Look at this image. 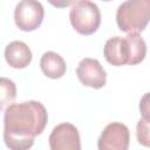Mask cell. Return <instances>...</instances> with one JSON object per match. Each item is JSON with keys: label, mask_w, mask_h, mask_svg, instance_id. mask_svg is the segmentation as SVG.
<instances>
[{"label": "cell", "mask_w": 150, "mask_h": 150, "mask_svg": "<svg viewBox=\"0 0 150 150\" xmlns=\"http://www.w3.org/2000/svg\"><path fill=\"white\" fill-rule=\"evenodd\" d=\"M103 54L105 60L112 66L120 67V66L129 64L131 52L127 36L125 38L114 36L107 40L104 45Z\"/></svg>", "instance_id": "8"}, {"label": "cell", "mask_w": 150, "mask_h": 150, "mask_svg": "<svg viewBox=\"0 0 150 150\" xmlns=\"http://www.w3.org/2000/svg\"><path fill=\"white\" fill-rule=\"evenodd\" d=\"M129 142L130 134L128 127L120 122H112L103 129L97 141V148L100 150H127Z\"/></svg>", "instance_id": "5"}, {"label": "cell", "mask_w": 150, "mask_h": 150, "mask_svg": "<svg viewBox=\"0 0 150 150\" xmlns=\"http://www.w3.org/2000/svg\"><path fill=\"white\" fill-rule=\"evenodd\" d=\"M0 88H1V105L5 107L6 104H9L16 96V88L12 80H8L6 77L0 79Z\"/></svg>", "instance_id": "12"}, {"label": "cell", "mask_w": 150, "mask_h": 150, "mask_svg": "<svg viewBox=\"0 0 150 150\" xmlns=\"http://www.w3.org/2000/svg\"><path fill=\"white\" fill-rule=\"evenodd\" d=\"M148 148H150V138H149V143H148Z\"/></svg>", "instance_id": "15"}, {"label": "cell", "mask_w": 150, "mask_h": 150, "mask_svg": "<svg viewBox=\"0 0 150 150\" xmlns=\"http://www.w3.org/2000/svg\"><path fill=\"white\" fill-rule=\"evenodd\" d=\"M127 39L129 41L130 52H131L129 64L134 66V64L141 63L144 60L145 55H146V43H145V41L139 36L138 33H128Z\"/></svg>", "instance_id": "11"}, {"label": "cell", "mask_w": 150, "mask_h": 150, "mask_svg": "<svg viewBox=\"0 0 150 150\" xmlns=\"http://www.w3.org/2000/svg\"><path fill=\"white\" fill-rule=\"evenodd\" d=\"M116 22L124 33H141L150 22V0H127L116 12Z\"/></svg>", "instance_id": "2"}, {"label": "cell", "mask_w": 150, "mask_h": 150, "mask_svg": "<svg viewBox=\"0 0 150 150\" xmlns=\"http://www.w3.org/2000/svg\"><path fill=\"white\" fill-rule=\"evenodd\" d=\"M49 148L52 150H80L81 141L77 128L71 123L56 125L49 135Z\"/></svg>", "instance_id": "6"}, {"label": "cell", "mask_w": 150, "mask_h": 150, "mask_svg": "<svg viewBox=\"0 0 150 150\" xmlns=\"http://www.w3.org/2000/svg\"><path fill=\"white\" fill-rule=\"evenodd\" d=\"M139 112L143 120L150 122V93H146L142 96L139 101Z\"/></svg>", "instance_id": "13"}, {"label": "cell", "mask_w": 150, "mask_h": 150, "mask_svg": "<svg viewBox=\"0 0 150 150\" xmlns=\"http://www.w3.org/2000/svg\"><path fill=\"white\" fill-rule=\"evenodd\" d=\"M40 67L42 73L49 79H60L64 75L67 66L61 55L54 52H46L41 56Z\"/></svg>", "instance_id": "10"}, {"label": "cell", "mask_w": 150, "mask_h": 150, "mask_svg": "<svg viewBox=\"0 0 150 150\" xmlns=\"http://www.w3.org/2000/svg\"><path fill=\"white\" fill-rule=\"evenodd\" d=\"M48 121V114L42 103L26 101L9 104L4 115V141L12 150H26L34 144Z\"/></svg>", "instance_id": "1"}, {"label": "cell", "mask_w": 150, "mask_h": 150, "mask_svg": "<svg viewBox=\"0 0 150 150\" xmlns=\"http://www.w3.org/2000/svg\"><path fill=\"white\" fill-rule=\"evenodd\" d=\"M76 75L83 86L94 89L104 87L107 82V73L96 59L84 57L81 60L76 68Z\"/></svg>", "instance_id": "7"}, {"label": "cell", "mask_w": 150, "mask_h": 150, "mask_svg": "<svg viewBox=\"0 0 150 150\" xmlns=\"http://www.w3.org/2000/svg\"><path fill=\"white\" fill-rule=\"evenodd\" d=\"M45 18V9L38 0H21L14 9V20L19 29L32 32L40 27Z\"/></svg>", "instance_id": "4"}, {"label": "cell", "mask_w": 150, "mask_h": 150, "mask_svg": "<svg viewBox=\"0 0 150 150\" xmlns=\"http://www.w3.org/2000/svg\"><path fill=\"white\" fill-rule=\"evenodd\" d=\"M102 1H111V0H102Z\"/></svg>", "instance_id": "16"}, {"label": "cell", "mask_w": 150, "mask_h": 150, "mask_svg": "<svg viewBox=\"0 0 150 150\" xmlns=\"http://www.w3.org/2000/svg\"><path fill=\"white\" fill-rule=\"evenodd\" d=\"M6 62L15 69L26 68L32 61V50L22 41H12L5 48Z\"/></svg>", "instance_id": "9"}, {"label": "cell", "mask_w": 150, "mask_h": 150, "mask_svg": "<svg viewBox=\"0 0 150 150\" xmlns=\"http://www.w3.org/2000/svg\"><path fill=\"white\" fill-rule=\"evenodd\" d=\"M70 23L82 35L94 34L101 25V13L96 4L90 0H76L69 12Z\"/></svg>", "instance_id": "3"}, {"label": "cell", "mask_w": 150, "mask_h": 150, "mask_svg": "<svg viewBox=\"0 0 150 150\" xmlns=\"http://www.w3.org/2000/svg\"><path fill=\"white\" fill-rule=\"evenodd\" d=\"M50 5H53L56 8H66L75 2V0H48Z\"/></svg>", "instance_id": "14"}]
</instances>
